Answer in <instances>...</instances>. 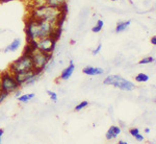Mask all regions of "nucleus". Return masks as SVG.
I'll return each mask as SVG.
<instances>
[{
    "instance_id": "nucleus-18",
    "label": "nucleus",
    "mask_w": 156,
    "mask_h": 144,
    "mask_svg": "<svg viewBox=\"0 0 156 144\" xmlns=\"http://www.w3.org/2000/svg\"><path fill=\"white\" fill-rule=\"evenodd\" d=\"M154 62H155L154 57H144V59L140 60L138 64H140V65H144V64H152V63H154Z\"/></svg>"
},
{
    "instance_id": "nucleus-30",
    "label": "nucleus",
    "mask_w": 156,
    "mask_h": 144,
    "mask_svg": "<svg viewBox=\"0 0 156 144\" xmlns=\"http://www.w3.org/2000/svg\"><path fill=\"white\" fill-rule=\"evenodd\" d=\"M150 132H151V130H150L149 127H146V128H145V133H146V134H150Z\"/></svg>"
},
{
    "instance_id": "nucleus-29",
    "label": "nucleus",
    "mask_w": 156,
    "mask_h": 144,
    "mask_svg": "<svg viewBox=\"0 0 156 144\" xmlns=\"http://www.w3.org/2000/svg\"><path fill=\"white\" fill-rule=\"evenodd\" d=\"M151 44L154 45V46L156 45V37L155 36H153L152 38H151Z\"/></svg>"
},
{
    "instance_id": "nucleus-26",
    "label": "nucleus",
    "mask_w": 156,
    "mask_h": 144,
    "mask_svg": "<svg viewBox=\"0 0 156 144\" xmlns=\"http://www.w3.org/2000/svg\"><path fill=\"white\" fill-rule=\"evenodd\" d=\"M135 140H136L137 141V142H143V141H144V136H143L142 135V134H138V135H136V136H135Z\"/></svg>"
},
{
    "instance_id": "nucleus-2",
    "label": "nucleus",
    "mask_w": 156,
    "mask_h": 144,
    "mask_svg": "<svg viewBox=\"0 0 156 144\" xmlns=\"http://www.w3.org/2000/svg\"><path fill=\"white\" fill-rule=\"evenodd\" d=\"M28 16L55 24V22L57 21L58 17L60 16V12L58 9L43 4V6H37L32 7L30 9V14Z\"/></svg>"
},
{
    "instance_id": "nucleus-6",
    "label": "nucleus",
    "mask_w": 156,
    "mask_h": 144,
    "mask_svg": "<svg viewBox=\"0 0 156 144\" xmlns=\"http://www.w3.org/2000/svg\"><path fill=\"white\" fill-rule=\"evenodd\" d=\"M51 54H46V52L40 51V50H36L34 51V54H31V59L34 62V68L37 69H43L44 70L45 66L47 65V63L52 59Z\"/></svg>"
},
{
    "instance_id": "nucleus-1",
    "label": "nucleus",
    "mask_w": 156,
    "mask_h": 144,
    "mask_svg": "<svg viewBox=\"0 0 156 144\" xmlns=\"http://www.w3.org/2000/svg\"><path fill=\"white\" fill-rule=\"evenodd\" d=\"M55 28L53 23L48 21L36 19L34 17L28 16L25 22V34H26V42H30L32 40L37 41L43 38L50 37Z\"/></svg>"
},
{
    "instance_id": "nucleus-5",
    "label": "nucleus",
    "mask_w": 156,
    "mask_h": 144,
    "mask_svg": "<svg viewBox=\"0 0 156 144\" xmlns=\"http://www.w3.org/2000/svg\"><path fill=\"white\" fill-rule=\"evenodd\" d=\"M0 82H1V91L7 92L9 94L20 89L19 85L17 84L16 79H15L14 74L9 70L0 73Z\"/></svg>"
},
{
    "instance_id": "nucleus-20",
    "label": "nucleus",
    "mask_w": 156,
    "mask_h": 144,
    "mask_svg": "<svg viewBox=\"0 0 156 144\" xmlns=\"http://www.w3.org/2000/svg\"><path fill=\"white\" fill-rule=\"evenodd\" d=\"M54 66H55V62H54V59L52 57V59L50 60L48 63H47L46 66H45V68H44V72H49L50 70L52 69V68H54Z\"/></svg>"
},
{
    "instance_id": "nucleus-14",
    "label": "nucleus",
    "mask_w": 156,
    "mask_h": 144,
    "mask_svg": "<svg viewBox=\"0 0 156 144\" xmlns=\"http://www.w3.org/2000/svg\"><path fill=\"white\" fill-rule=\"evenodd\" d=\"M67 0H44V3L46 6L55 7V9H58V7L62 6V4L66 3Z\"/></svg>"
},
{
    "instance_id": "nucleus-19",
    "label": "nucleus",
    "mask_w": 156,
    "mask_h": 144,
    "mask_svg": "<svg viewBox=\"0 0 156 144\" xmlns=\"http://www.w3.org/2000/svg\"><path fill=\"white\" fill-rule=\"evenodd\" d=\"M87 105H89V102H87V100H83V102H79L76 107H75V111H76V112H79V111L83 110L84 108H87Z\"/></svg>"
},
{
    "instance_id": "nucleus-17",
    "label": "nucleus",
    "mask_w": 156,
    "mask_h": 144,
    "mask_svg": "<svg viewBox=\"0 0 156 144\" xmlns=\"http://www.w3.org/2000/svg\"><path fill=\"white\" fill-rule=\"evenodd\" d=\"M103 26H104V22H103V20H98L96 25L92 28V31L95 32V34H98V32H100L102 30Z\"/></svg>"
},
{
    "instance_id": "nucleus-4",
    "label": "nucleus",
    "mask_w": 156,
    "mask_h": 144,
    "mask_svg": "<svg viewBox=\"0 0 156 144\" xmlns=\"http://www.w3.org/2000/svg\"><path fill=\"white\" fill-rule=\"evenodd\" d=\"M103 84L107 85V86H114L115 88H119L120 90L123 91H132L134 89L135 85L133 84L130 80H127L126 78H124L121 75L117 74H112V75H108L104 78L103 80Z\"/></svg>"
},
{
    "instance_id": "nucleus-25",
    "label": "nucleus",
    "mask_w": 156,
    "mask_h": 144,
    "mask_svg": "<svg viewBox=\"0 0 156 144\" xmlns=\"http://www.w3.org/2000/svg\"><path fill=\"white\" fill-rule=\"evenodd\" d=\"M101 49H102V44L100 43V44H98V46L95 48L94 50L92 51V54L93 55H97V54H100V51H101Z\"/></svg>"
},
{
    "instance_id": "nucleus-10",
    "label": "nucleus",
    "mask_w": 156,
    "mask_h": 144,
    "mask_svg": "<svg viewBox=\"0 0 156 144\" xmlns=\"http://www.w3.org/2000/svg\"><path fill=\"white\" fill-rule=\"evenodd\" d=\"M82 72L85 75H90V76H97V75H101L104 73V69L99 67H93V66H87L82 69Z\"/></svg>"
},
{
    "instance_id": "nucleus-24",
    "label": "nucleus",
    "mask_w": 156,
    "mask_h": 144,
    "mask_svg": "<svg viewBox=\"0 0 156 144\" xmlns=\"http://www.w3.org/2000/svg\"><path fill=\"white\" fill-rule=\"evenodd\" d=\"M9 93L4 92V91H0V103L3 102L4 100H5L7 97H9Z\"/></svg>"
},
{
    "instance_id": "nucleus-11",
    "label": "nucleus",
    "mask_w": 156,
    "mask_h": 144,
    "mask_svg": "<svg viewBox=\"0 0 156 144\" xmlns=\"http://www.w3.org/2000/svg\"><path fill=\"white\" fill-rule=\"evenodd\" d=\"M34 71H28V72H25V73H19V74H14L15 79H16L17 84L19 85V87H23L24 84L26 83V80L28 79L30 75L32 74Z\"/></svg>"
},
{
    "instance_id": "nucleus-9",
    "label": "nucleus",
    "mask_w": 156,
    "mask_h": 144,
    "mask_svg": "<svg viewBox=\"0 0 156 144\" xmlns=\"http://www.w3.org/2000/svg\"><path fill=\"white\" fill-rule=\"evenodd\" d=\"M122 130H121L120 126L118 125H112L107 130L106 134H105V139L106 140H112V139H117L118 136L120 135Z\"/></svg>"
},
{
    "instance_id": "nucleus-3",
    "label": "nucleus",
    "mask_w": 156,
    "mask_h": 144,
    "mask_svg": "<svg viewBox=\"0 0 156 144\" xmlns=\"http://www.w3.org/2000/svg\"><path fill=\"white\" fill-rule=\"evenodd\" d=\"M34 65L32 62L31 55H23L15 60L9 66V71L12 74H19V73H25L28 71H34Z\"/></svg>"
},
{
    "instance_id": "nucleus-23",
    "label": "nucleus",
    "mask_w": 156,
    "mask_h": 144,
    "mask_svg": "<svg viewBox=\"0 0 156 144\" xmlns=\"http://www.w3.org/2000/svg\"><path fill=\"white\" fill-rule=\"evenodd\" d=\"M129 134L132 136L133 138H134L136 135L140 134V128H138V127H132V128H130V130H129Z\"/></svg>"
},
{
    "instance_id": "nucleus-8",
    "label": "nucleus",
    "mask_w": 156,
    "mask_h": 144,
    "mask_svg": "<svg viewBox=\"0 0 156 144\" xmlns=\"http://www.w3.org/2000/svg\"><path fill=\"white\" fill-rule=\"evenodd\" d=\"M74 71H75V65H74V62H73V60H71V61H70V63H69V66H68L67 68H65V69L62 71V73H60L59 79L68 80L73 75Z\"/></svg>"
},
{
    "instance_id": "nucleus-32",
    "label": "nucleus",
    "mask_w": 156,
    "mask_h": 144,
    "mask_svg": "<svg viewBox=\"0 0 156 144\" xmlns=\"http://www.w3.org/2000/svg\"><path fill=\"white\" fill-rule=\"evenodd\" d=\"M12 1V0H1V3H5V2H9Z\"/></svg>"
},
{
    "instance_id": "nucleus-15",
    "label": "nucleus",
    "mask_w": 156,
    "mask_h": 144,
    "mask_svg": "<svg viewBox=\"0 0 156 144\" xmlns=\"http://www.w3.org/2000/svg\"><path fill=\"white\" fill-rule=\"evenodd\" d=\"M34 93H27V94H22L21 96H19L18 97V100L20 102L22 103H27L28 102H30L31 99H34Z\"/></svg>"
},
{
    "instance_id": "nucleus-7",
    "label": "nucleus",
    "mask_w": 156,
    "mask_h": 144,
    "mask_svg": "<svg viewBox=\"0 0 156 144\" xmlns=\"http://www.w3.org/2000/svg\"><path fill=\"white\" fill-rule=\"evenodd\" d=\"M37 50L43 52H46V54H53L55 47H56V42L53 39H51L50 37L43 38L37 41Z\"/></svg>"
},
{
    "instance_id": "nucleus-16",
    "label": "nucleus",
    "mask_w": 156,
    "mask_h": 144,
    "mask_svg": "<svg viewBox=\"0 0 156 144\" xmlns=\"http://www.w3.org/2000/svg\"><path fill=\"white\" fill-rule=\"evenodd\" d=\"M148 80H149V75L144 72H140L138 74L135 75V82L137 83H146Z\"/></svg>"
},
{
    "instance_id": "nucleus-27",
    "label": "nucleus",
    "mask_w": 156,
    "mask_h": 144,
    "mask_svg": "<svg viewBox=\"0 0 156 144\" xmlns=\"http://www.w3.org/2000/svg\"><path fill=\"white\" fill-rule=\"evenodd\" d=\"M14 94H15V96H16L17 98H18L19 96H21V95H22V91H21V89H18L17 91H15Z\"/></svg>"
},
{
    "instance_id": "nucleus-31",
    "label": "nucleus",
    "mask_w": 156,
    "mask_h": 144,
    "mask_svg": "<svg viewBox=\"0 0 156 144\" xmlns=\"http://www.w3.org/2000/svg\"><path fill=\"white\" fill-rule=\"evenodd\" d=\"M118 144H128V143L126 142V141H123V140H120V141H119V143H118Z\"/></svg>"
},
{
    "instance_id": "nucleus-33",
    "label": "nucleus",
    "mask_w": 156,
    "mask_h": 144,
    "mask_svg": "<svg viewBox=\"0 0 156 144\" xmlns=\"http://www.w3.org/2000/svg\"><path fill=\"white\" fill-rule=\"evenodd\" d=\"M0 91H1V82H0Z\"/></svg>"
},
{
    "instance_id": "nucleus-28",
    "label": "nucleus",
    "mask_w": 156,
    "mask_h": 144,
    "mask_svg": "<svg viewBox=\"0 0 156 144\" xmlns=\"http://www.w3.org/2000/svg\"><path fill=\"white\" fill-rule=\"evenodd\" d=\"M4 134V130L3 128H0V144L2 143V136H3Z\"/></svg>"
},
{
    "instance_id": "nucleus-22",
    "label": "nucleus",
    "mask_w": 156,
    "mask_h": 144,
    "mask_svg": "<svg viewBox=\"0 0 156 144\" xmlns=\"http://www.w3.org/2000/svg\"><path fill=\"white\" fill-rule=\"evenodd\" d=\"M58 9H59V12H60V14H68V12H69V6H68V3L66 2V3H64V4H62L59 7H58Z\"/></svg>"
},
{
    "instance_id": "nucleus-34",
    "label": "nucleus",
    "mask_w": 156,
    "mask_h": 144,
    "mask_svg": "<svg viewBox=\"0 0 156 144\" xmlns=\"http://www.w3.org/2000/svg\"><path fill=\"white\" fill-rule=\"evenodd\" d=\"M112 1H118V0H112Z\"/></svg>"
},
{
    "instance_id": "nucleus-13",
    "label": "nucleus",
    "mask_w": 156,
    "mask_h": 144,
    "mask_svg": "<svg viewBox=\"0 0 156 144\" xmlns=\"http://www.w3.org/2000/svg\"><path fill=\"white\" fill-rule=\"evenodd\" d=\"M130 24H131V21H130V20H128V21H123V22H118L117 26H115V32H117V34H120V32L125 31V30L130 26Z\"/></svg>"
},
{
    "instance_id": "nucleus-12",
    "label": "nucleus",
    "mask_w": 156,
    "mask_h": 144,
    "mask_svg": "<svg viewBox=\"0 0 156 144\" xmlns=\"http://www.w3.org/2000/svg\"><path fill=\"white\" fill-rule=\"evenodd\" d=\"M21 46V40L16 38V39L12 40V42H11V44L9 46H6V48H4L3 52H15L19 49V47Z\"/></svg>"
},
{
    "instance_id": "nucleus-21",
    "label": "nucleus",
    "mask_w": 156,
    "mask_h": 144,
    "mask_svg": "<svg viewBox=\"0 0 156 144\" xmlns=\"http://www.w3.org/2000/svg\"><path fill=\"white\" fill-rule=\"evenodd\" d=\"M47 94L49 95L50 99L52 100V102H57V100H58V97H57V94L55 92L51 90H47Z\"/></svg>"
}]
</instances>
